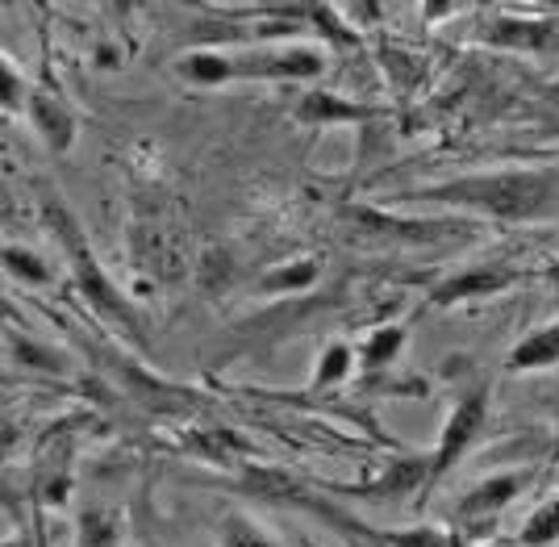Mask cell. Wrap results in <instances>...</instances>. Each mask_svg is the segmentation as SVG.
Instances as JSON below:
<instances>
[{
    "instance_id": "12",
    "label": "cell",
    "mask_w": 559,
    "mask_h": 547,
    "mask_svg": "<svg viewBox=\"0 0 559 547\" xmlns=\"http://www.w3.org/2000/svg\"><path fill=\"white\" fill-rule=\"evenodd\" d=\"M313 276H318V263H297L288 272L267 276V288H301V285H313Z\"/></svg>"
},
{
    "instance_id": "3",
    "label": "cell",
    "mask_w": 559,
    "mask_h": 547,
    "mask_svg": "<svg viewBox=\"0 0 559 547\" xmlns=\"http://www.w3.org/2000/svg\"><path fill=\"white\" fill-rule=\"evenodd\" d=\"M480 423H485V389H480V393H472V397H464L460 409L451 414L443 443H439V455H435V473H443V468H451V464L460 460V452L472 443V435L480 430Z\"/></svg>"
},
{
    "instance_id": "11",
    "label": "cell",
    "mask_w": 559,
    "mask_h": 547,
    "mask_svg": "<svg viewBox=\"0 0 559 547\" xmlns=\"http://www.w3.org/2000/svg\"><path fill=\"white\" fill-rule=\"evenodd\" d=\"M222 547H276V544H272V539H263L251 523L230 519V523H226V531H222Z\"/></svg>"
},
{
    "instance_id": "13",
    "label": "cell",
    "mask_w": 559,
    "mask_h": 547,
    "mask_svg": "<svg viewBox=\"0 0 559 547\" xmlns=\"http://www.w3.org/2000/svg\"><path fill=\"white\" fill-rule=\"evenodd\" d=\"M384 544L393 547H451V539L447 535H439V531H409V535H384Z\"/></svg>"
},
{
    "instance_id": "9",
    "label": "cell",
    "mask_w": 559,
    "mask_h": 547,
    "mask_svg": "<svg viewBox=\"0 0 559 547\" xmlns=\"http://www.w3.org/2000/svg\"><path fill=\"white\" fill-rule=\"evenodd\" d=\"M364 109H350V105H338V100H330V96L313 93L301 100V118L305 121H326V118H359Z\"/></svg>"
},
{
    "instance_id": "7",
    "label": "cell",
    "mask_w": 559,
    "mask_h": 547,
    "mask_svg": "<svg viewBox=\"0 0 559 547\" xmlns=\"http://www.w3.org/2000/svg\"><path fill=\"white\" fill-rule=\"evenodd\" d=\"M80 547H117V519L105 510H88L80 519Z\"/></svg>"
},
{
    "instance_id": "4",
    "label": "cell",
    "mask_w": 559,
    "mask_h": 547,
    "mask_svg": "<svg viewBox=\"0 0 559 547\" xmlns=\"http://www.w3.org/2000/svg\"><path fill=\"white\" fill-rule=\"evenodd\" d=\"M559 359V326L526 338L518 352H513V368H538V364H556Z\"/></svg>"
},
{
    "instance_id": "6",
    "label": "cell",
    "mask_w": 559,
    "mask_h": 547,
    "mask_svg": "<svg viewBox=\"0 0 559 547\" xmlns=\"http://www.w3.org/2000/svg\"><path fill=\"white\" fill-rule=\"evenodd\" d=\"M34 118H38V130L47 134V143L55 146V151H68L71 118L55 105V100H34Z\"/></svg>"
},
{
    "instance_id": "5",
    "label": "cell",
    "mask_w": 559,
    "mask_h": 547,
    "mask_svg": "<svg viewBox=\"0 0 559 547\" xmlns=\"http://www.w3.org/2000/svg\"><path fill=\"white\" fill-rule=\"evenodd\" d=\"M510 281V272H472V276H460L435 293V301H460V297H472V293H492Z\"/></svg>"
},
{
    "instance_id": "2",
    "label": "cell",
    "mask_w": 559,
    "mask_h": 547,
    "mask_svg": "<svg viewBox=\"0 0 559 547\" xmlns=\"http://www.w3.org/2000/svg\"><path fill=\"white\" fill-rule=\"evenodd\" d=\"M47 217H50V230L59 235V242L68 247L71 255V267H75V276H80V288L88 293V301H93L100 313H109V318H117V322H126V326H134V318H130V310H126V301L117 297L114 288H109V281L96 272L93 263V251H88V242H84V235L75 230V222H71L55 201L47 205Z\"/></svg>"
},
{
    "instance_id": "10",
    "label": "cell",
    "mask_w": 559,
    "mask_h": 547,
    "mask_svg": "<svg viewBox=\"0 0 559 547\" xmlns=\"http://www.w3.org/2000/svg\"><path fill=\"white\" fill-rule=\"evenodd\" d=\"M551 539H559V501L538 510L531 526H526V544H551Z\"/></svg>"
},
{
    "instance_id": "15",
    "label": "cell",
    "mask_w": 559,
    "mask_h": 547,
    "mask_svg": "<svg viewBox=\"0 0 559 547\" xmlns=\"http://www.w3.org/2000/svg\"><path fill=\"white\" fill-rule=\"evenodd\" d=\"M4 263H9V272H17V276H25V281H47V267H43V263H34L25 251H17V247H9V251H4Z\"/></svg>"
},
{
    "instance_id": "17",
    "label": "cell",
    "mask_w": 559,
    "mask_h": 547,
    "mask_svg": "<svg viewBox=\"0 0 559 547\" xmlns=\"http://www.w3.org/2000/svg\"><path fill=\"white\" fill-rule=\"evenodd\" d=\"M401 347V331H384V334H376L372 343H368V359L372 364H384V359H393V352Z\"/></svg>"
},
{
    "instance_id": "18",
    "label": "cell",
    "mask_w": 559,
    "mask_h": 547,
    "mask_svg": "<svg viewBox=\"0 0 559 547\" xmlns=\"http://www.w3.org/2000/svg\"><path fill=\"white\" fill-rule=\"evenodd\" d=\"M230 72V68H226V63H222V59H192V63H188V75H197V80H222V75Z\"/></svg>"
},
{
    "instance_id": "1",
    "label": "cell",
    "mask_w": 559,
    "mask_h": 547,
    "mask_svg": "<svg viewBox=\"0 0 559 547\" xmlns=\"http://www.w3.org/2000/svg\"><path fill=\"white\" fill-rule=\"evenodd\" d=\"M426 197H443V201H464V205H480L492 217H535L547 205V180L531 176V171H506V176H480V180H455L447 189H430Z\"/></svg>"
},
{
    "instance_id": "14",
    "label": "cell",
    "mask_w": 559,
    "mask_h": 547,
    "mask_svg": "<svg viewBox=\"0 0 559 547\" xmlns=\"http://www.w3.org/2000/svg\"><path fill=\"white\" fill-rule=\"evenodd\" d=\"M350 352L343 347V343H334L326 352V364H322V372H318V384H334L338 377H347V364H350Z\"/></svg>"
},
{
    "instance_id": "16",
    "label": "cell",
    "mask_w": 559,
    "mask_h": 547,
    "mask_svg": "<svg viewBox=\"0 0 559 547\" xmlns=\"http://www.w3.org/2000/svg\"><path fill=\"white\" fill-rule=\"evenodd\" d=\"M322 68L313 55H301V59H276V63H267V72H276V75H313Z\"/></svg>"
},
{
    "instance_id": "8",
    "label": "cell",
    "mask_w": 559,
    "mask_h": 547,
    "mask_svg": "<svg viewBox=\"0 0 559 547\" xmlns=\"http://www.w3.org/2000/svg\"><path fill=\"white\" fill-rule=\"evenodd\" d=\"M518 485H522V476H497L489 480L480 494H472L464 501V514H476V510H492V506H501V501H510L518 494Z\"/></svg>"
}]
</instances>
